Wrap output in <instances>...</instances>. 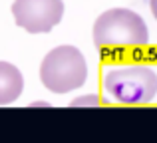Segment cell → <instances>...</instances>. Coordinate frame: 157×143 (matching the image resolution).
I'll list each match as a JSON object with an SVG mask.
<instances>
[{
	"label": "cell",
	"mask_w": 157,
	"mask_h": 143,
	"mask_svg": "<svg viewBox=\"0 0 157 143\" xmlns=\"http://www.w3.org/2000/svg\"><path fill=\"white\" fill-rule=\"evenodd\" d=\"M94 44L98 48H139L149 42L147 24L129 8H111L94 22Z\"/></svg>",
	"instance_id": "1"
},
{
	"label": "cell",
	"mask_w": 157,
	"mask_h": 143,
	"mask_svg": "<svg viewBox=\"0 0 157 143\" xmlns=\"http://www.w3.org/2000/svg\"><path fill=\"white\" fill-rule=\"evenodd\" d=\"M104 89L123 105L151 103L157 100V70L151 66H115L104 73Z\"/></svg>",
	"instance_id": "2"
},
{
	"label": "cell",
	"mask_w": 157,
	"mask_h": 143,
	"mask_svg": "<svg viewBox=\"0 0 157 143\" xmlns=\"http://www.w3.org/2000/svg\"><path fill=\"white\" fill-rule=\"evenodd\" d=\"M88 80V62L80 48L58 46L44 56L40 64V81L52 93H70Z\"/></svg>",
	"instance_id": "3"
},
{
	"label": "cell",
	"mask_w": 157,
	"mask_h": 143,
	"mask_svg": "<svg viewBox=\"0 0 157 143\" xmlns=\"http://www.w3.org/2000/svg\"><path fill=\"white\" fill-rule=\"evenodd\" d=\"M12 16L16 26L30 34H46L64 18V0H14Z\"/></svg>",
	"instance_id": "4"
},
{
	"label": "cell",
	"mask_w": 157,
	"mask_h": 143,
	"mask_svg": "<svg viewBox=\"0 0 157 143\" xmlns=\"http://www.w3.org/2000/svg\"><path fill=\"white\" fill-rule=\"evenodd\" d=\"M24 92V76L14 64L0 62V105L14 103Z\"/></svg>",
	"instance_id": "5"
},
{
	"label": "cell",
	"mask_w": 157,
	"mask_h": 143,
	"mask_svg": "<svg viewBox=\"0 0 157 143\" xmlns=\"http://www.w3.org/2000/svg\"><path fill=\"white\" fill-rule=\"evenodd\" d=\"M70 105H72V107H100L101 100H100V96H96V93H88V96H82V97L72 100Z\"/></svg>",
	"instance_id": "6"
},
{
	"label": "cell",
	"mask_w": 157,
	"mask_h": 143,
	"mask_svg": "<svg viewBox=\"0 0 157 143\" xmlns=\"http://www.w3.org/2000/svg\"><path fill=\"white\" fill-rule=\"evenodd\" d=\"M149 6H151V12H153V16L157 20V0H149Z\"/></svg>",
	"instance_id": "7"
},
{
	"label": "cell",
	"mask_w": 157,
	"mask_h": 143,
	"mask_svg": "<svg viewBox=\"0 0 157 143\" xmlns=\"http://www.w3.org/2000/svg\"><path fill=\"white\" fill-rule=\"evenodd\" d=\"M32 107H50V103H48V101H34Z\"/></svg>",
	"instance_id": "8"
}]
</instances>
